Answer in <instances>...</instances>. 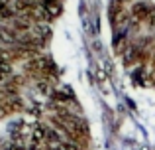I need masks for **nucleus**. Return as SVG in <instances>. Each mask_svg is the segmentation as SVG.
<instances>
[{"label": "nucleus", "mask_w": 155, "mask_h": 150, "mask_svg": "<svg viewBox=\"0 0 155 150\" xmlns=\"http://www.w3.org/2000/svg\"><path fill=\"white\" fill-rule=\"evenodd\" d=\"M132 14L136 16L137 20H141V22H155V12L149 4H141V2L136 4V6L132 8Z\"/></svg>", "instance_id": "nucleus-1"}, {"label": "nucleus", "mask_w": 155, "mask_h": 150, "mask_svg": "<svg viewBox=\"0 0 155 150\" xmlns=\"http://www.w3.org/2000/svg\"><path fill=\"white\" fill-rule=\"evenodd\" d=\"M14 8L8 6V2H0V18L2 20H14Z\"/></svg>", "instance_id": "nucleus-2"}]
</instances>
